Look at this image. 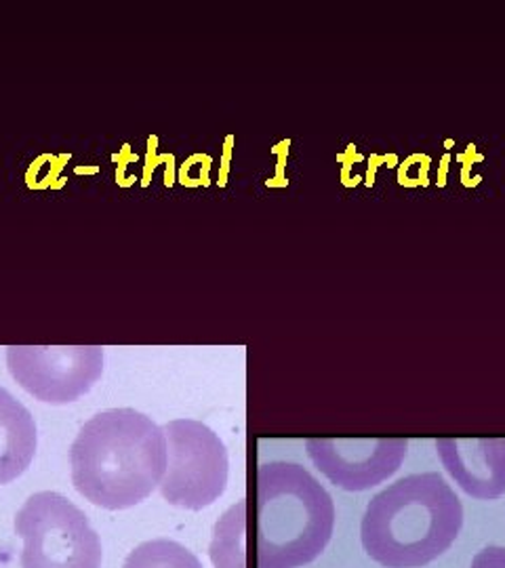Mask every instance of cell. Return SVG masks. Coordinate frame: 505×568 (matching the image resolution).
<instances>
[{
    "label": "cell",
    "instance_id": "52a82bcc",
    "mask_svg": "<svg viewBox=\"0 0 505 568\" xmlns=\"http://www.w3.org/2000/svg\"><path fill=\"white\" fill-rule=\"evenodd\" d=\"M307 455L335 487L361 493L382 485L403 466L406 440H307Z\"/></svg>",
    "mask_w": 505,
    "mask_h": 568
},
{
    "label": "cell",
    "instance_id": "277c9868",
    "mask_svg": "<svg viewBox=\"0 0 505 568\" xmlns=\"http://www.w3.org/2000/svg\"><path fill=\"white\" fill-rule=\"evenodd\" d=\"M21 568H100L101 544L81 508L60 493L32 495L16 516Z\"/></svg>",
    "mask_w": 505,
    "mask_h": 568
},
{
    "label": "cell",
    "instance_id": "3957f363",
    "mask_svg": "<svg viewBox=\"0 0 505 568\" xmlns=\"http://www.w3.org/2000/svg\"><path fill=\"white\" fill-rule=\"evenodd\" d=\"M335 506L300 464L270 462L257 469V568H300L331 541Z\"/></svg>",
    "mask_w": 505,
    "mask_h": 568
},
{
    "label": "cell",
    "instance_id": "5b68a950",
    "mask_svg": "<svg viewBox=\"0 0 505 568\" xmlns=\"http://www.w3.org/2000/svg\"><path fill=\"white\" fill-rule=\"evenodd\" d=\"M164 429L166 471L161 483L164 501L178 508H209L228 487L230 459L222 438L201 422L175 419Z\"/></svg>",
    "mask_w": 505,
    "mask_h": 568
},
{
    "label": "cell",
    "instance_id": "8992f818",
    "mask_svg": "<svg viewBox=\"0 0 505 568\" xmlns=\"http://www.w3.org/2000/svg\"><path fill=\"white\" fill-rule=\"evenodd\" d=\"M7 365L13 379L28 394L47 405L79 400L100 382L103 349L100 345L77 347H7Z\"/></svg>",
    "mask_w": 505,
    "mask_h": 568
},
{
    "label": "cell",
    "instance_id": "9c48e42d",
    "mask_svg": "<svg viewBox=\"0 0 505 568\" xmlns=\"http://www.w3.org/2000/svg\"><path fill=\"white\" fill-rule=\"evenodd\" d=\"M37 453V424L20 400L0 387V485H9L30 467Z\"/></svg>",
    "mask_w": 505,
    "mask_h": 568
},
{
    "label": "cell",
    "instance_id": "8fae6325",
    "mask_svg": "<svg viewBox=\"0 0 505 568\" xmlns=\"http://www.w3.org/2000/svg\"><path fill=\"white\" fill-rule=\"evenodd\" d=\"M469 568H505V548L499 546H488V548L481 549Z\"/></svg>",
    "mask_w": 505,
    "mask_h": 568
},
{
    "label": "cell",
    "instance_id": "6da1fadb",
    "mask_svg": "<svg viewBox=\"0 0 505 568\" xmlns=\"http://www.w3.org/2000/svg\"><path fill=\"white\" fill-rule=\"evenodd\" d=\"M72 483L103 509L142 504L161 487L166 471V436L135 408H110L81 427L70 448Z\"/></svg>",
    "mask_w": 505,
    "mask_h": 568
},
{
    "label": "cell",
    "instance_id": "7a4b0ae2",
    "mask_svg": "<svg viewBox=\"0 0 505 568\" xmlns=\"http://www.w3.org/2000/svg\"><path fill=\"white\" fill-rule=\"evenodd\" d=\"M464 506L438 471L413 474L377 493L364 509V551L387 568H420L451 548Z\"/></svg>",
    "mask_w": 505,
    "mask_h": 568
},
{
    "label": "cell",
    "instance_id": "ba28073f",
    "mask_svg": "<svg viewBox=\"0 0 505 568\" xmlns=\"http://www.w3.org/2000/svg\"><path fill=\"white\" fill-rule=\"evenodd\" d=\"M438 459L451 478L474 499H499L505 493V438L436 440Z\"/></svg>",
    "mask_w": 505,
    "mask_h": 568
},
{
    "label": "cell",
    "instance_id": "30bf717a",
    "mask_svg": "<svg viewBox=\"0 0 505 568\" xmlns=\"http://www.w3.org/2000/svg\"><path fill=\"white\" fill-rule=\"evenodd\" d=\"M122 568H202V565L182 544L171 539H154L133 549Z\"/></svg>",
    "mask_w": 505,
    "mask_h": 568
}]
</instances>
